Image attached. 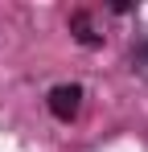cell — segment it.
Returning a JSON list of instances; mask_svg holds the SVG:
<instances>
[{
	"instance_id": "cell-1",
	"label": "cell",
	"mask_w": 148,
	"mask_h": 152,
	"mask_svg": "<svg viewBox=\"0 0 148 152\" xmlns=\"http://www.w3.org/2000/svg\"><path fill=\"white\" fill-rule=\"evenodd\" d=\"M78 107H82V86H78V82H62V86L49 91V111H53L58 119H74Z\"/></svg>"
}]
</instances>
